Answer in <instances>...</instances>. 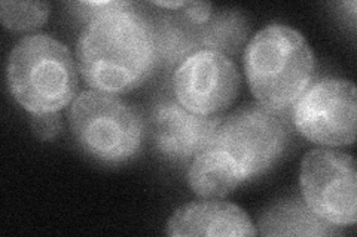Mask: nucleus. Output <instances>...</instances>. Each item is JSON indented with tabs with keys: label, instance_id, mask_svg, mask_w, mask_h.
Masks as SVG:
<instances>
[{
	"label": "nucleus",
	"instance_id": "nucleus-15",
	"mask_svg": "<svg viewBox=\"0 0 357 237\" xmlns=\"http://www.w3.org/2000/svg\"><path fill=\"white\" fill-rule=\"evenodd\" d=\"M182 9V17L194 24H204L213 14V6L206 2H186Z\"/></svg>",
	"mask_w": 357,
	"mask_h": 237
},
{
	"label": "nucleus",
	"instance_id": "nucleus-4",
	"mask_svg": "<svg viewBox=\"0 0 357 237\" xmlns=\"http://www.w3.org/2000/svg\"><path fill=\"white\" fill-rule=\"evenodd\" d=\"M69 123L77 144L105 163L130 161L142 147L144 131L140 115L114 94H79L69 110Z\"/></svg>",
	"mask_w": 357,
	"mask_h": 237
},
{
	"label": "nucleus",
	"instance_id": "nucleus-7",
	"mask_svg": "<svg viewBox=\"0 0 357 237\" xmlns=\"http://www.w3.org/2000/svg\"><path fill=\"white\" fill-rule=\"evenodd\" d=\"M357 95L351 82L326 77L311 83L292 106L295 128L321 145H350L356 138Z\"/></svg>",
	"mask_w": 357,
	"mask_h": 237
},
{
	"label": "nucleus",
	"instance_id": "nucleus-1",
	"mask_svg": "<svg viewBox=\"0 0 357 237\" xmlns=\"http://www.w3.org/2000/svg\"><path fill=\"white\" fill-rule=\"evenodd\" d=\"M77 69L93 91L124 94L148 81L158 64L152 21L130 2L93 17L76 44Z\"/></svg>",
	"mask_w": 357,
	"mask_h": 237
},
{
	"label": "nucleus",
	"instance_id": "nucleus-2",
	"mask_svg": "<svg viewBox=\"0 0 357 237\" xmlns=\"http://www.w3.org/2000/svg\"><path fill=\"white\" fill-rule=\"evenodd\" d=\"M244 72L259 104L282 113L311 85L316 60L298 30L271 24L256 33L245 47Z\"/></svg>",
	"mask_w": 357,
	"mask_h": 237
},
{
	"label": "nucleus",
	"instance_id": "nucleus-3",
	"mask_svg": "<svg viewBox=\"0 0 357 237\" xmlns=\"http://www.w3.org/2000/svg\"><path fill=\"white\" fill-rule=\"evenodd\" d=\"M6 76L10 94L31 115L60 111L76 98L77 76L70 51L42 33L15 44Z\"/></svg>",
	"mask_w": 357,
	"mask_h": 237
},
{
	"label": "nucleus",
	"instance_id": "nucleus-8",
	"mask_svg": "<svg viewBox=\"0 0 357 237\" xmlns=\"http://www.w3.org/2000/svg\"><path fill=\"white\" fill-rule=\"evenodd\" d=\"M240 74L236 65L216 51H199L177 65L173 74L176 101L198 116H218L236 99Z\"/></svg>",
	"mask_w": 357,
	"mask_h": 237
},
{
	"label": "nucleus",
	"instance_id": "nucleus-10",
	"mask_svg": "<svg viewBox=\"0 0 357 237\" xmlns=\"http://www.w3.org/2000/svg\"><path fill=\"white\" fill-rule=\"evenodd\" d=\"M170 236H256L258 230L241 208L232 203L204 200L178 208L167 222Z\"/></svg>",
	"mask_w": 357,
	"mask_h": 237
},
{
	"label": "nucleus",
	"instance_id": "nucleus-14",
	"mask_svg": "<svg viewBox=\"0 0 357 237\" xmlns=\"http://www.w3.org/2000/svg\"><path fill=\"white\" fill-rule=\"evenodd\" d=\"M31 129L38 138L48 141L61 132V117L59 111L31 115Z\"/></svg>",
	"mask_w": 357,
	"mask_h": 237
},
{
	"label": "nucleus",
	"instance_id": "nucleus-11",
	"mask_svg": "<svg viewBox=\"0 0 357 237\" xmlns=\"http://www.w3.org/2000/svg\"><path fill=\"white\" fill-rule=\"evenodd\" d=\"M245 179L238 163L213 145H206L197 153L188 171L189 187L197 196L207 200L225 197Z\"/></svg>",
	"mask_w": 357,
	"mask_h": 237
},
{
	"label": "nucleus",
	"instance_id": "nucleus-13",
	"mask_svg": "<svg viewBox=\"0 0 357 237\" xmlns=\"http://www.w3.org/2000/svg\"><path fill=\"white\" fill-rule=\"evenodd\" d=\"M51 6L45 2H8L0 3L2 24L13 31L35 30L45 24Z\"/></svg>",
	"mask_w": 357,
	"mask_h": 237
},
{
	"label": "nucleus",
	"instance_id": "nucleus-5",
	"mask_svg": "<svg viewBox=\"0 0 357 237\" xmlns=\"http://www.w3.org/2000/svg\"><path fill=\"white\" fill-rule=\"evenodd\" d=\"M289 126L280 113L264 106H248L220 119L207 145L227 152L250 179L268 171L280 159Z\"/></svg>",
	"mask_w": 357,
	"mask_h": 237
},
{
	"label": "nucleus",
	"instance_id": "nucleus-6",
	"mask_svg": "<svg viewBox=\"0 0 357 237\" xmlns=\"http://www.w3.org/2000/svg\"><path fill=\"white\" fill-rule=\"evenodd\" d=\"M356 179L354 159L337 150H311L301 165L304 202L317 217L335 227L357 221Z\"/></svg>",
	"mask_w": 357,
	"mask_h": 237
},
{
	"label": "nucleus",
	"instance_id": "nucleus-12",
	"mask_svg": "<svg viewBox=\"0 0 357 237\" xmlns=\"http://www.w3.org/2000/svg\"><path fill=\"white\" fill-rule=\"evenodd\" d=\"M264 236H331L335 225L312 212L307 203L298 199L278 203L259 221Z\"/></svg>",
	"mask_w": 357,
	"mask_h": 237
},
{
	"label": "nucleus",
	"instance_id": "nucleus-9",
	"mask_svg": "<svg viewBox=\"0 0 357 237\" xmlns=\"http://www.w3.org/2000/svg\"><path fill=\"white\" fill-rule=\"evenodd\" d=\"M220 119L194 115L176 99L158 101L151 116L153 142L167 159L186 161L208 144Z\"/></svg>",
	"mask_w": 357,
	"mask_h": 237
},
{
	"label": "nucleus",
	"instance_id": "nucleus-16",
	"mask_svg": "<svg viewBox=\"0 0 357 237\" xmlns=\"http://www.w3.org/2000/svg\"><path fill=\"white\" fill-rule=\"evenodd\" d=\"M152 5H155V6H160V8H165V9H182L185 5H186V2H183V0H176V2H153Z\"/></svg>",
	"mask_w": 357,
	"mask_h": 237
}]
</instances>
